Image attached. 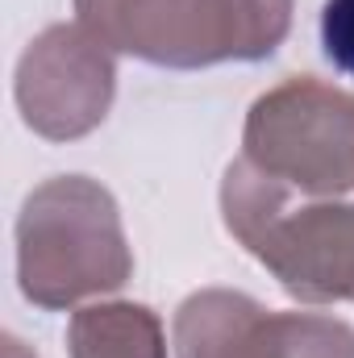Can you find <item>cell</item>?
Wrapping results in <instances>:
<instances>
[{
    "instance_id": "obj_1",
    "label": "cell",
    "mask_w": 354,
    "mask_h": 358,
    "mask_svg": "<svg viewBox=\"0 0 354 358\" xmlns=\"http://www.w3.org/2000/svg\"><path fill=\"white\" fill-rule=\"evenodd\" d=\"M229 234L304 304L354 300V204L296 200V187L238 159L221 183Z\"/></svg>"
},
{
    "instance_id": "obj_2",
    "label": "cell",
    "mask_w": 354,
    "mask_h": 358,
    "mask_svg": "<svg viewBox=\"0 0 354 358\" xmlns=\"http://www.w3.org/2000/svg\"><path fill=\"white\" fill-rule=\"evenodd\" d=\"M134 271L121 213L88 176L34 187L17 217V283L38 308H71L117 292Z\"/></svg>"
},
{
    "instance_id": "obj_3",
    "label": "cell",
    "mask_w": 354,
    "mask_h": 358,
    "mask_svg": "<svg viewBox=\"0 0 354 358\" xmlns=\"http://www.w3.org/2000/svg\"><path fill=\"white\" fill-rule=\"evenodd\" d=\"M76 13L100 46L179 71L267 59L292 25V0H76Z\"/></svg>"
},
{
    "instance_id": "obj_4",
    "label": "cell",
    "mask_w": 354,
    "mask_h": 358,
    "mask_svg": "<svg viewBox=\"0 0 354 358\" xmlns=\"http://www.w3.org/2000/svg\"><path fill=\"white\" fill-rule=\"evenodd\" d=\"M246 163L309 196L354 187V96L313 76L288 80L255 100L246 117Z\"/></svg>"
},
{
    "instance_id": "obj_5",
    "label": "cell",
    "mask_w": 354,
    "mask_h": 358,
    "mask_svg": "<svg viewBox=\"0 0 354 358\" xmlns=\"http://www.w3.org/2000/svg\"><path fill=\"white\" fill-rule=\"evenodd\" d=\"M179 358H354V329L321 313H275L225 287L196 292L176 313Z\"/></svg>"
},
{
    "instance_id": "obj_6",
    "label": "cell",
    "mask_w": 354,
    "mask_h": 358,
    "mask_svg": "<svg viewBox=\"0 0 354 358\" xmlns=\"http://www.w3.org/2000/svg\"><path fill=\"white\" fill-rule=\"evenodd\" d=\"M113 80L108 46L84 25H50L17 63V108L42 138H84L108 113Z\"/></svg>"
},
{
    "instance_id": "obj_7",
    "label": "cell",
    "mask_w": 354,
    "mask_h": 358,
    "mask_svg": "<svg viewBox=\"0 0 354 358\" xmlns=\"http://www.w3.org/2000/svg\"><path fill=\"white\" fill-rule=\"evenodd\" d=\"M71 358H167L163 325L146 304H92L67 325Z\"/></svg>"
},
{
    "instance_id": "obj_8",
    "label": "cell",
    "mask_w": 354,
    "mask_h": 358,
    "mask_svg": "<svg viewBox=\"0 0 354 358\" xmlns=\"http://www.w3.org/2000/svg\"><path fill=\"white\" fill-rule=\"evenodd\" d=\"M321 46L325 59L354 80V0H325L321 8Z\"/></svg>"
},
{
    "instance_id": "obj_9",
    "label": "cell",
    "mask_w": 354,
    "mask_h": 358,
    "mask_svg": "<svg viewBox=\"0 0 354 358\" xmlns=\"http://www.w3.org/2000/svg\"><path fill=\"white\" fill-rule=\"evenodd\" d=\"M4 358H34V355H29L17 338H4Z\"/></svg>"
}]
</instances>
